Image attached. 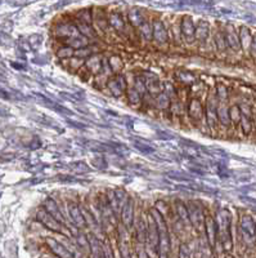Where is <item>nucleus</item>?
Wrapping results in <instances>:
<instances>
[{"mask_svg":"<svg viewBox=\"0 0 256 258\" xmlns=\"http://www.w3.org/2000/svg\"><path fill=\"white\" fill-rule=\"evenodd\" d=\"M219 226L216 229V232H219V236L221 239V243L224 244L225 249L229 250L232 243H230V235H229V216L227 217V212L223 211L219 214Z\"/></svg>","mask_w":256,"mask_h":258,"instance_id":"obj_1","label":"nucleus"},{"mask_svg":"<svg viewBox=\"0 0 256 258\" xmlns=\"http://www.w3.org/2000/svg\"><path fill=\"white\" fill-rule=\"evenodd\" d=\"M154 221H156V225H157V230H158V246H160L162 250H167L169 249V235H167V227H166L165 221L162 220V217L160 216L157 211L154 213Z\"/></svg>","mask_w":256,"mask_h":258,"instance_id":"obj_2","label":"nucleus"},{"mask_svg":"<svg viewBox=\"0 0 256 258\" xmlns=\"http://www.w3.org/2000/svg\"><path fill=\"white\" fill-rule=\"evenodd\" d=\"M38 220L40 222H43V225H45L48 229L50 230H54V231H58V232H63L64 230H62V225L59 221L55 220L54 217H52L47 211H43V212H39L38 213Z\"/></svg>","mask_w":256,"mask_h":258,"instance_id":"obj_3","label":"nucleus"},{"mask_svg":"<svg viewBox=\"0 0 256 258\" xmlns=\"http://www.w3.org/2000/svg\"><path fill=\"white\" fill-rule=\"evenodd\" d=\"M188 212V218L192 221L193 225H195L198 230L204 229V214H202L201 208L192 203V204H189Z\"/></svg>","mask_w":256,"mask_h":258,"instance_id":"obj_4","label":"nucleus"},{"mask_svg":"<svg viewBox=\"0 0 256 258\" xmlns=\"http://www.w3.org/2000/svg\"><path fill=\"white\" fill-rule=\"evenodd\" d=\"M149 225L148 229H147V239H148L149 245L153 248L154 250H157L158 248V230L157 225H156V221L152 216H149Z\"/></svg>","mask_w":256,"mask_h":258,"instance_id":"obj_5","label":"nucleus"},{"mask_svg":"<svg viewBox=\"0 0 256 258\" xmlns=\"http://www.w3.org/2000/svg\"><path fill=\"white\" fill-rule=\"evenodd\" d=\"M122 220H124V223H125L126 227H129V229L133 226V202L131 200H129L126 204L124 203Z\"/></svg>","mask_w":256,"mask_h":258,"instance_id":"obj_6","label":"nucleus"},{"mask_svg":"<svg viewBox=\"0 0 256 258\" xmlns=\"http://www.w3.org/2000/svg\"><path fill=\"white\" fill-rule=\"evenodd\" d=\"M45 208H47V212L50 214V216H52V217H54L55 220L59 221V222H63V218H62L61 212H59V209L57 208L55 203L53 202L52 199H48L47 202H45Z\"/></svg>","mask_w":256,"mask_h":258,"instance_id":"obj_7","label":"nucleus"},{"mask_svg":"<svg viewBox=\"0 0 256 258\" xmlns=\"http://www.w3.org/2000/svg\"><path fill=\"white\" fill-rule=\"evenodd\" d=\"M48 244H49L50 246H52V249L54 250L55 253L58 255H61V257H71V253H68L67 250H66V248L64 246H62L61 244L57 243L55 240H52V239H48Z\"/></svg>","mask_w":256,"mask_h":258,"instance_id":"obj_8","label":"nucleus"},{"mask_svg":"<svg viewBox=\"0 0 256 258\" xmlns=\"http://www.w3.org/2000/svg\"><path fill=\"white\" fill-rule=\"evenodd\" d=\"M137 239L139 243H146L147 240V226L146 222L143 220L138 221V226H137Z\"/></svg>","mask_w":256,"mask_h":258,"instance_id":"obj_9","label":"nucleus"},{"mask_svg":"<svg viewBox=\"0 0 256 258\" xmlns=\"http://www.w3.org/2000/svg\"><path fill=\"white\" fill-rule=\"evenodd\" d=\"M111 89H112V92H114L116 96H119L120 93H121L124 89H125V80L122 79V78H116V79L114 80V82H111L110 84Z\"/></svg>","mask_w":256,"mask_h":258,"instance_id":"obj_10","label":"nucleus"},{"mask_svg":"<svg viewBox=\"0 0 256 258\" xmlns=\"http://www.w3.org/2000/svg\"><path fill=\"white\" fill-rule=\"evenodd\" d=\"M154 38L160 43H165L166 41V32L163 29V25L161 22H156L154 24Z\"/></svg>","mask_w":256,"mask_h":258,"instance_id":"obj_11","label":"nucleus"},{"mask_svg":"<svg viewBox=\"0 0 256 258\" xmlns=\"http://www.w3.org/2000/svg\"><path fill=\"white\" fill-rule=\"evenodd\" d=\"M206 226H207V234H209L210 243H211V245H214V240H215L214 236H215V234H218V232H216V229H214V221L210 217H207Z\"/></svg>","mask_w":256,"mask_h":258,"instance_id":"obj_12","label":"nucleus"},{"mask_svg":"<svg viewBox=\"0 0 256 258\" xmlns=\"http://www.w3.org/2000/svg\"><path fill=\"white\" fill-rule=\"evenodd\" d=\"M193 32H195V26H193V22L192 20L189 17L184 18V22H183V34L184 35H192L193 36Z\"/></svg>","mask_w":256,"mask_h":258,"instance_id":"obj_13","label":"nucleus"},{"mask_svg":"<svg viewBox=\"0 0 256 258\" xmlns=\"http://www.w3.org/2000/svg\"><path fill=\"white\" fill-rule=\"evenodd\" d=\"M207 31H209V27L205 24H201L197 27V34H196V36H197L198 39H201V40H205L207 36Z\"/></svg>","mask_w":256,"mask_h":258,"instance_id":"obj_14","label":"nucleus"},{"mask_svg":"<svg viewBox=\"0 0 256 258\" xmlns=\"http://www.w3.org/2000/svg\"><path fill=\"white\" fill-rule=\"evenodd\" d=\"M70 212H71V216H72L76 223H79V225H84V220H81V214L79 213V211H77V208H76V207L71 206Z\"/></svg>","mask_w":256,"mask_h":258,"instance_id":"obj_15","label":"nucleus"}]
</instances>
